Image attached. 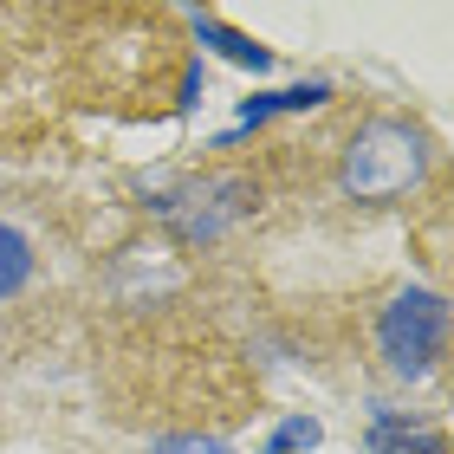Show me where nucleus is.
<instances>
[{"label":"nucleus","instance_id":"1a4fd4ad","mask_svg":"<svg viewBox=\"0 0 454 454\" xmlns=\"http://www.w3.org/2000/svg\"><path fill=\"white\" fill-rule=\"evenodd\" d=\"M150 454H234L221 435H195V428H182V435H156Z\"/></svg>","mask_w":454,"mask_h":454},{"label":"nucleus","instance_id":"9d476101","mask_svg":"<svg viewBox=\"0 0 454 454\" xmlns=\"http://www.w3.org/2000/svg\"><path fill=\"white\" fill-rule=\"evenodd\" d=\"M201 91H208L201 66H182V98H176V105H182V111H195V105H201Z\"/></svg>","mask_w":454,"mask_h":454},{"label":"nucleus","instance_id":"7ed1b4c3","mask_svg":"<svg viewBox=\"0 0 454 454\" xmlns=\"http://www.w3.org/2000/svg\"><path fill=\"white\" fill-rule=\"evenodd\" d=\"M377 357L396 383H428L448 357V299L428 286H403L377 318Z\"/></svg>","mask_w":454,"mask_h":454},{"label":"nucleus","instance_id":"f257e3e1","mask_svg":"<svg viewBox=\"0 0 454 454\" xmlns=\"http://www.w3.org/2000/svg\"><path fill=\"white\" fill-rule=\"evenodd\" d=\"M428 169H435V137L416 117L383 111V117H364L350 130L344 156H338V189L357 208H389V201L416 195L428 182Z\"/></svg>","mask_w":454,"mask_h":454},{"label":"nucleus","instance_id":"6e6552de","mask_svg":"<svg viewBox=\"0 0 454 454\" xmlns=\"http://www.w3.org/2000/svg\"><path fill=\"white\" fill-rule=\"evenodd\" d=\"M318 442H325V422H318V416H286L273 435H266L260 454H312Z\"/></svg>","mask_w":454,"mask_h":454},{"label":"nucleus","instance_id":"423d86ee","mask_svg":"<svg viewBox=\"0 0 454 454\" xmlns=\"http://www.w3.org/2000/svg\"><path fill=\"white\" fill-rule=\"evenodd\" d=\"M189 27H195V39H201L215 59H227V66H240V72H254V78L273 72V46H260L254 33L227 27V20H215V13H189Z\"/></svg>","mask_w":454,"mask_h":454},{"label":"nucleus","instance_id":"f03ea898","mask_svg":"<svg viewBox=\"0 0 454 454\" xmlns=\"http://www.w3.org/2000/svg\"><path fill=\"white\" fill-rule=\"evenodd\" d=\"M143 208L176 234V247H215L260 208V189H254V176H240V169H215V176L176 182V189H156Z\"/></svg>","mask_w":454,"mask_h":454},{"label":"nucleus","instance_id":"39448f33","mask_svg":"<svg viewBox=\"0 0 454 454\" xmlns=\"http://www.w3.org/2000/svg\"><path fill=\"white\" fill-rule=\"evenodd\" d=\"M364 454H448V435L435 422L409 416V409L370 403V428H364Z\"/></svg>","mask_w":454,"mask_h":454},{"label":"nucleus","instance_id":"20e7f679","mask_svg":"<svg viewBox=\"0 0 454 454\" xmlns=\"http://www.w3.org/2000/svg\"><path fill=\"white\" fill-rule=\"evenodd\" d=\"M46 279V247L20 215H0V305H20Z\"/></svg>","mask_w":454,"mask_h":454},{"label":"nucleus","instance_id":"0eeeda50","mask_svg":"<svg viewBox=\"0 0 454 454\" xmlns=\"http://www.w3.org/2000/svg\"><path fill=\"white\" fill-rule=\"evenodd\" d=\"M332 105V85L325 78H299V85H279V91H254L240 98V130H260L266 117H293V111H318Z\"/></svg>","mask_w":454,"mask_h":454}]
</instances>
